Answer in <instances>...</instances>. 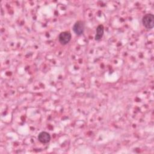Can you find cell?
<instances>
[{
	"label": "cell",
	"mask_w": 154,
	"mask_h": 154,
	"mask_svg": "<svg viewBox=\"0 0 154 154\" xmlns=\"http://www.w3.org/2000/svg\"><path fill=\"white\" fill-rule=\"evenodd\" d=\"M142 23L147 29H151L154 26V16L153 14L147 13L143 16L142 18Z\"/></svg>",
	"instance_id": "6da1fadb"
},
{
	"label": "cell",
	"mask_w": 154,
	"mask_h": 154,
	"mask_svg": "<svg viewBox=\"0 0 154 154\" xmlns=\"http://www.w3.org/2000/svg\"><path fill=\"white\" fill-rule=\"evenodd\" d=\"M72 38V34L69 31L61 32L58 35V40L61 45H65L69 43Z\"/></svg>",
	"instance_id": "7a4b0ae2"
},
{
	"label": "cell",
	"mask_w": 154,
	"mask_h": 154,
	"mask_svg": "<svg viewBox=\"0 0 154 154\" xmlns=\"http://www.w3.org/2000/svg\"><path fill=\"white\" fill-rule=\"evenodd\" d=\"M85 28V25L82 20L76 21L73 26V32L78 35H81L83 34Z\"/></svg>",
	"instance_id": "3957f363"
},
{
	"label": "cell",
	"mask_w": 154,
	"mask_h": 154,
	"mask_svg": "<svg viewBox=\"0 0 154 154\" xmlns=\"http://www.w3.org/2000/svg\"><path fill=\"white\" fill-rule=\"evenodd\" d=\"M38 140L42 143H48L51 140L50 134L45 131H42L38 135Z\"/></svg>",
	"instance_id": "277c9868"
},
{
	"label": "cell",
	"mask_w": 154,
	"mask_h": 154,
	"mask_svg": "<svg viewBox=\"0 0 154 154\" xmlns=\"http://www.w3.org/2000/svg\"><path fill=\"white\" fill-rule=\"evenodd\" d=\"M104 32V27L103 25H99L97 26L96 29V35L94 39L96 41H99L103 35Z\"/></svg>",
	"instance_id": "5b68a950"
}]
</instances>
